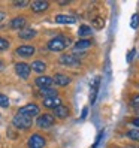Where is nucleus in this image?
<instances>
[{"label":"nucleus","mask_w":139,"mask_h":148,"mask_svg":"<svg viewBox=\"0 0 139 148\" xmlns=\"http://www.w3.org/2000/svg\"><path fill=\"white\" fill-rule=\"evenodd\" d=\"M62 105V99H60V96H54V97H47L43 99V106L45 108H49V109H54L57 106Z\"/></svg>","instance_id":"obj_11"},{"label":"nucleus","mask_w":139,"mask_h":148,"mask_svg":"<svg viewBox=\"0 0 139 148\" xmlns=\"http://www.w3.org/2000/svg\"><path fill=\"white\" fill-rule=\"evenodd\" d=\"M93 24L97 30H100V29H103V25H105V20H103L102 16H96V18H93Z\"/></svg>","instance_id":"obj_22"},{"label":"nucleus","mask_w":139,"mask_h":148,"mask_svg":"<svg viewBox=\"0 0 139 148\" xmlns=\"http://www.w3.org/2000/svg\"><path fill=\"white\" fill-rule=\"evenodd\" d=\"M132 106L135 108H139V94H132Z\"/></svg>","instance_id":"obj_27"},{"label":"nucleus","mask_w":139,"mask_h":148,"mask_svg":"<svg viewBox=\"0 0 139 148\" xmlns=\"http://www.w3.org/2000/svg\"><path fill=\"white\" fill-rule=\"evenodd\" d=\"M5 18H6V14L5 12H0V23H2Z\"/></svg>","instance_id":"obj_33"},{"label":"nucleus","mask_w":139,"mask_h":148,"mask_svg":"<svg viewBox=\"0 0 139 148\" xmlns=\"http://www.w3.org/2000/svg\"><path fill=\"white\" fill-rule=\"evenodd\" d=\"M60 63L64 66H78L81 63V60H79V57H76L73 54H63L60 57Z\"/></svg>","instance_id":"obj_8"},{"label":"nucleus","mask_w":139,"mask_h":148,"mask_svg":"<svg viewBox=\"0 0 139 148\" xmlns=\"http://www.w3.org/2000/svg\"><path fill=\"white\" fill-rule=\"evenodd\" d=\"M27 145H29V148H43L47 145V141H45V138L40 136V135H31Z\"/></svg>","instance_id":"obj_5"},{"label":"nucleus","mask_w":139,"mask_h":148,"mask_svg":"<svg viewBox=\"0 0 139 148\" xmlns=\"http://www.w3.org/2000/svg\"><path fill=\"white\" fill-rule=\"evenodd\" d=\"M39 94L42 96L43 99H47V97H54V96H58L57 90L53 88V87H49V88H42L39 90Z\"/></svg>","instance_id":"obj_20"},{"label":"nucleus","mask_w":139,"mask_h":148,"mask_svg":"<svg viewBox=\"0 0 139 148\" xmlns=\"http://www.w3.org/2000/svg\"><path fill=\"white\" fill-rule=\"evenodd\" d=\"M36 34H38L36 30H33V29H30V27H24L23 30H20L18 36H20L21 39H24V40H27V39H33Z\"/></svg>","instance_id":"obj_14"},{"label":"nucleus","mask_w":139,"mask_h":148,"mask_svg":"<svg viewBox=\"0 0 139 148\" xmlns=\"http://www.w3.org/2000/svg\"><path fill=\"white\" fill-rule=\"evenodd\" d=\"M132 124H133V126H136V127L139 129V117H135V118H132Z\"/></svg>","instance_id":"obj_30"},{"label":"nucleus","mask_w":139,"mask_h":148,"mask_svg":"<svg viewBox=\"0 0 139 148\" xmlns=\"http://www.w3.org/2000/svg\"><path fill=\"white\" fill-rule=\"evenodd\" d=\"M102 138H103V132H100V133H99V136L96 138V142H94L93 148H97V145H99V144H100V141H102Z\"/></svg>","instance_id":"obj_29"},{"label":"nucleus","mask_w":139,"mask_h":148,"mask_svg":"<svg viewBox=\"0 0 139 148\" xmlns=\"http://www.w3.org/2000/svg\"><path fill=\"white\" fill-rule=\"evenodd\" d=\"M12 124H14L16 129L27 130V129H30V127H31L33 121H31V118H29V117H24V115L16 114V115L14 117V120H12Z\"/></svg>","instance_id":"obj_2"},{"label":"nucleus","mask_w":139,"mask_h":148,"mask_svg":"<svg viewBox=\"0 0 139 148\" xmlns=\"http://www.w3.org/2000/svg\"><path fill=\"white\" fill-rule=\"evenodd\" d=\"M127 136L132 139V141H138V142H139V129L127 130Z\"/></svg>","instance_id":"obj_23"},{"label":"nucleus","mask_w":139,"mask_h":148,"mask_svg":"<svg viewBox=\"0 0 139 148\" xmlns=\"http://www.w3.org/2000/svg\"><path fill=\"white\" fill-rule=\"evenodd\" d=\"M15 72L16 75H18L20 78H23V79H27V78L30 76V72L31 69L27 63H16L15 64Z\"/></svg>","instance_id":"obj_6"},{"label":"nucleus","mask_w":139,"mask_h":148,"mask_svg":"<svg viewBox=\"0 0 139 148\" xmlns=\"http://www.w3.org/2000/svg\"><path fill=\"white\" fill-rule=\"evenodd\" d=\"M18 114L20 115H24V117H29V118L36 117V115H39V106L36 105V103H29V105L20 108Z\"/></svg>","instance_id":"obj_3"},{"label":"nucleus","mask_w":139,"mask_h":148,"mask_svg":"<svg viewBox=\"0 0 139 148\" xmlns=\"http://www.w3.org/2000/svg\"><path fill=\"white\" fill-rule=\"evenodd\" d=\"M54 84H57L58 87H66L71 84V78H69L67 75H63V73H57L54 78H53Z\"/></svg>","instance_id":"obj_13"},{"label":"nucleus","mask_w":139,"mask_h":148,"mask_svg":"<svg viewBox=\"0 0 139 148\" xmlns=\"http://www.w3.org/2000/svg\"><path fill=\"white\" fill-rule=\"evenodd\" d=\"M0 106H2V108H8V106H9V99H8V96H5L2 93H0Z\"/></svg>","instance_id":"obj_24"},{"label":"nucleus","mask_w":139,"mask_h":148,"mask_svg":"<svg viewBox=\"0 0 139 148\" xmlns=\"http://www.w3.org/2000/svg\"><path fill=\"white\" fill-rule=\"evenodd\" d=\"M55 23L57 24H75L76 18L73 15H57L55 16Z\"/></svg>","instance_id":"obj_15"},{"label":"nucleus","mask_w":139,"mask_h":148,"mask_svg":"<svg viewBox=\"0 0 139 148\" xmlns=\"http://www.w3.org/2000/svg\"><path fill=\"white\" fill-rule=\"evenodd\" d=\"M99 84H100V78L97 76L94 79V84H93V90H91V94H90V102L94 103L96 102V97H97V93H99Z\"/></svg>","instance_id":"obj_19"},{"label":"nucleus","mask_w":139,"mask_h":148,"mask_svg":"<svg viewBox=\"0 0 139 148\" xmlns=\"http://www.w3.org/2000/svg\"><path fill=\"white\" fill-rule=\"evenodd\" d=\"M9 48V40L5 38H0V51H5Z\"/></svg>","instance_id":"obj_25"},{"label":"nucleus","mask_w":139,"mask_h":148,"mask_svg":"<svg viewBox=\"0 0 139 148\" xmlns=\"http://www.w3.org/2000/svg\"><path fill=\"white\" fill-rule=\"evenodd\" d=\"M53 111H54V115L57 118H67V115H69V108L64 105H60V106L54 108Z\"/></svg>","instance_id":"obj_18"},{"label":"nucleus","mask_w":139,"mask_h":148,"mask_svg":"<svg viewBox=\"0 0 139 148\" xmlns=\"http://www.w3.org/2000/svg\"><path fill=\"white\" fill-rule=\"evenodd\" d=\"M87 112H88V109H87V108H84V111H82V115H81V118H82V120L87 117Z\"/></svg>","instance_id":"obj_32"},{"label":"nucleus","mask_w":139,"mask_h":148,"mask_svg":"<svg viewBox=\"0 0 139 148\" xmlns=\"http://www.w3.org/2000/svg\"><path fill=\"white\" fill-rule=\"evenodd\" d=\"M130 25H132V29H138V25H139V15H138V14H135V15L132 16Z\"/></svg>","instance_id":"obj_26"},{"label":"nucleus","mask_w":139,"mask_h":148,"mask_svg":"<svg viewBox=\"0 0 139 148\" xmlns=\"http://www.w3.org/2000/svg\"><path fill=\"white\" fill-rule=\"evenodd\" d=\"M30 69L33 72H36V73H43L45 72V69H47V64L42 62V60H34V62L31 63Z\"/></svg>","instance_id":"obj_17"},{"label":"nucleus","mask_w":139,"mask_h":148,"mask_svg":"<svg viewBox=\"0 0 139 148\" xmlns=\"http://www.w3.org/2000/svg\"><path fill=\"white\" fill-rule=\"evenodd\" d=\"M25 24H27V20H25V16H16L11 21V29L14 30H23L25 27Z\"/></svg>","instance_id":"obj_12"},{"label":"nucleus","mask_w":139,"mask_h":148,"mask_svg":"<svg viewBox=\"0 0 139 148\" xmlns=\"http://www.w3.org/2000/svg\"><path fill=\"white\" fill-rule=\"evenodd\" d=\"M49 8V3L47 0H34L31 3V11L36 12V14H40V12H45Z\"/></svg>","instance_id":"obj_9"},{"label":"nucleus","mask_w":139,"mask_h":148,"mask_svg":"<svg viewBox=\"0 0 139 148\" xmlns=\"http://www.w3.org/2000/svg\"><path fill=\"white\" fill-rule=\"evenodd\" d=\"M88 48H91V40L88 39H79L75 43V51L79 53V51H87Z\"/></svg>","instance_id":"obj_16"},{"label":"nucleus","mask_w":139,"mask_h":148,"mask_svg":"<svg viewBox=\"0 0 139 148\" xmlns=\"http://www.w3.org/2000/svg\"><path fill=\"white\" fill-rule=\"evenodd\" d=\"M78 34H79L81 38L90 36V34H91V27H90V25H87V24H82L79 27V30H78Z\"/></svg>","instance_id":"obj_21"},{"label":"nucleus","mask_w":139,"mask_h":148,"mask_svg":"<svg viewBox=\"0 0 139 148\" xmlns=\"http://www.w3.org/2000/svg\"><path fill=\"white\" fill-rule=\"evenodd\" d=\"M133 56H135V49H132V51H130V53H129V56H127V62H132Z\"/></svg>","instance_id":"obj_31"},{"label":"nucleus","mask_w":139,"mask_h":148,"mask_svg":"<svg viewBox=\"0 0 139 148\" xmlns=\"http://www.w3.org/2000/svg\"><path fill=\"white\" fill-rule=\"evenodd\" d=\"M69 45H71V39L60 34V36H55L48 42V49L53 53H60V51H64Z\"/></svg>","instance_id":"obj_1"},{"label":"nucleus","mask_w":139,"mask_h":148,"mask_svg":"<svg viewBox=\"0 0 139 148\" xmlns=\"http://www.w3.org/2000/svg\"><path fill=\"white\" fill-rule=\"evenodd\" d=\"M16 8H24V6H29V0H21V2H15L14 3Z\"/></svg>","instance_id":"obj_28"},{"label":"nucleus","mask_w":139,"mask_h":148,"mask_svg":"<svg viewBox=\"0 0 139 148\" xmlns=\"http://www.w3.org/2000/svg\"><path fill=\"white\" fill-rule=\"evenodd\" d=\"M2 67H3V64H2V63H0V69H2Z\"/></svg>","instance_id":"obj_34"},{"label":"nucleus","mask_w":139,"mask_h":148,"mask_svg":"<svg viewBox=\"0 0 139 148\" xmlns=\"http://www.w3.org/2000/svg\"><path fill=\"white\" fill-rule=\"evenodd\" d=\"M34 84H36L39 88H49V87H53L54 81H53V78L51 76H47V75H40L38 76L36 79H34Z\"/></svg>","instance_id":"obj_7"},{"label":"nucleus","mask_w":139,"mask_h":148,"mask_svg":"<svg viewBox=\"0 0 139 148\" xmlns=\"http://www.w3.org/2000/svg\"><path fill=\"white\" fill-rule=\"evenodd\" d=\"M36 124L40 127V129H48L54 124V117L51 114H42L38 117L36 120Z\"/></svg>","instance_id":"obj_4"},{"label":"nucleus","mask_w":139,"mask_h":148,"mask_svg":"<svg viewBox=\"0 0 139 148\" xmlns=\"http://www.w3.org/2000/svg\"><path fill=\"white\" fill-rule=\"evenodd\" d=\"M34 47H31V45H21V47H18L16 48V54H18L20 57H31L33 54H34Z\"/></svg>","instance_id":"obj_10"}]
</instances>
